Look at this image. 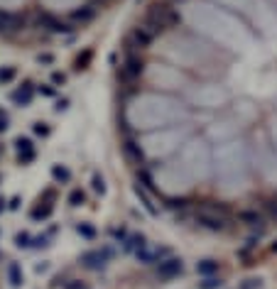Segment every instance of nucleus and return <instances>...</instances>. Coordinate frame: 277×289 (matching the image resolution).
I'll use <instances>...</instances> for the list:
<instances>
[{
	"instance_id": "f257e3e1",
	"label": "nucleus",
	"mask_w": 277,
	"mask_h": 289,
	"mask_svg": "<svg viewBox=\"0 0 277 289\" xmlns=\"http://www.w3.org/2000/svg\"><path fill=\"white\" fill-rule=\"evenodd\" d=\"M37 20H40L42 30H47V32H52V35H71V32H74V27H71L67 20H62V17H57V15H52V12H40Z\"/></svg>"
},
{
	"instance_id": "f03ea898",
	"label": "nucleus",
	"mask_w": 277,
	"mask_h": 289,
	"mask_svg": "<svg viewBox=\"0 0 277 289\" xmlns=\"http://www.w3.org/2000/svg\"><path fill=\"white\" fill-rule=\"evenodd\" d=\"M157 277L159 280H172V277H179L184 272V260L182 257H164L162 262H157Z\"/></svg>"
},
{
	"instance_id": "7ed1b4c3",
	"label": "nucleus",
	"mask_w": 277,
	"mask_h": 289,
	"mask_svg": "<svg viewBox=\"0 0 277 289\" xmlns=\"http://www.w3.org/2000/svg\"><path fill=\"white\" fill-rule=\"evenodd\" d=\"M111 257H113L111 248H103V250H88V253L81 255V265H83L86 270H101Z\"/></svg>"
},
{
	"instance_id": "20e7f679",
	"label": "nucleus",
	"mask_w": 277,
	"mask_h": 289,
	"mask_svg": "<svg viewBox=\"0 0 277 289\" xmlns=\"http://www.w3.org/2000/svg\"><path fill=\"white\" fill-rule=\"evenodd\" d=\"M35 83L32 81H22L12 93H10V101L15 103V106H20V108H27L30 103H32V98H35Z\"/></svg>"
},
{
	"instance_id": "39448f33",
	"label": "nucleus",
	"mask_w": 277,
	"mask_h": 289,
	"mask_svg": "<svg viewBox=\"0 0 277 289\" xmlns=\"http://www.w3.org/2000/svg\"><path fill=\"white\" fill-rule=\"evenodd\" d=\"M145 72V62L140 59V54H128L125 57V64L120 67V76L125 78V81H135L140 78Z\"/></svg>"
},
{
	"instance_id": "423d86ee",
	"label": "nucleus",
	"mask_w": 277,
	"mask_h": 289,
	"mask_svg": "<svg viewBox=\"0 0 277 289\" xmlns=\"http://www.w3.org/2000/svg\"><path fill=\"white\" fill-rule=\"evenodd\" d=\"M15 152H17V164H30L37 157V149L30 138H17L15 140Z\"/></svg>"
},
{
	"instance_id": "0eeeda50",
	"label": "nucleus",
	"mask_w": 277,
	"mask_h": 289,
	"mask_svg": "<svg viewBox=\"0 0 277 289\" xmlns=\"http://www.w3.org/2000/svg\"><path fill=\"white\" fill-rule=\"evenodd\" d=\"M197 223L201 228H206L211 233H218L226 228V216H218V214H211V211H199L197 214Z\"/></svg>"
},
{
	"instance_id": "6e6552de",
	"label": "nucleus",
	"mask_w": 277,
	"mask_h": 289,
	"mask_svg": "<svg viewBox=\"0 0 277 289\" xmlns=\"http://www.w3.org/2000/svg\"><path fill=\"white\" fill-rule=\"evenodd\" d=\"M22 17L15 12H0V35H12L22 30Z\"/></svg>"
},
{
	"instance_id": "1a4fd4ad",
	"label": "nucleus",
	"mask_w": 277,
	"mask_h": 289,
	"mask_svg": "<svg viewBox=\"0 0 277 289\" xmlns=\"http://www.w3.org/2000/svg\"><path fill=\"white\" fill-rule=\"evenodd\" d=\"M93 59H96V49H93V47H83V49L74 57V72L76 73L88 72L91 64H93Z\"/></svg>"
},
{
	"instance_id": "9d476101",
	"label": "nucleus",
	"mask_w": 277,
	"mask_h": 289,
	"mask_svg": "<svg viewBox=\"0 0 277 289\" xmlns=\"http://www.w3.org/2000/svg\"><path fill=\"white\" fill-rule=\"evenodd\" d=\"M155 30H147V25L145 27H135L133 32H130V42H135L140 49H145V47H150L152 44V39H155Z\"/></svg>"
},
{
	"instance_id": "9b49d317",
	"label": "nucleus",
	"mask_w": 277,
	"mask_h": 289,
	"mask_svg": "<svg viewBox=\"0 0 277 289\" xmlns=\"http://www.w3.org/2000/svg\"><path fill=\"white\" fill-rule=\"evenodd\" d=\"M52 214H54V204H35V206L30 209V218H32V220H37V223L49 220Z\"/></svg>"
},
{
	"instance_id": "f8f14e48",
	"label": "nucleus",
	"mask_w": 277,
	"mask_h": 289,
	"mask_svg": "<svg viewBox=\"0 0 277 289\" xmlns=\"http://www.w3.org/2000/svg\"><path fill=\"white\" fill-rule=\"evenodd\" d=\"M96 12H98V7H96V5H83L81 10H74V12H71V20H74V22L86 25V22H91V20L96 17Z\"/></svg>"
},
{
	"instance_id": "ddd939ff",
	"label": "nucleus",
	"mask_w": 277,
	"mask_h": 289,
	"mask_svg": "<svg viewBox=\"0 0 277 289\" xmlns=\"http://www.w3.org/2000/svg\"><path fill=\"white\" fill-rule=\"evenodd\" d=\"M7 282H10V287H22L25 285V272L17 262H7Z\"/></svg>"
},
{
	"instance_id": "4468645a",
	"label": "nucleus",
	"mask_w": 277,
	"mask_h": 289,
	"mask_svg": "<svg viewBox=\"0 0 277 289\" xmlns=\"http://www.w3.org/2000/svg\"><path fill=\"white\" fill-rule=\"evenodd\" d=\"M218 260H213V257H206V260H199L197 262V275H201V277H213L216 272H218Z\"/></svg>"
},
{
	"instance_id": "2eb2a0df",
	"label": "nucleus",
	"mask_w": 277,
	"mask_h": 289,
	"mask_svg": "<svg viewBox=\"0 0 277 289\" xmlns=\"http://www.w3.org/2000/svg\"><path fill=\"white\" fill-rule=\"evenodd\" d=\"M135 196L140 199V204L147 209L150 216H157V206H155V201L150 199V194H147V189H145L142 184H135Z\"/></svg>"
},
{
	"instance_id": "dca6fc26",
	"label": "nucleus",
	"mask_w": 277,
	"mask_h": 289,
	"mask_svg": "<svg viewBox=\"0 0 277 289\" xmlns=\"http://www.w3.org/2000/svg\"><path fill=\"white\" fill-rule=\"evenodd\" d=\"M74 230H76L83 240H96V238H98L96 225H93V223H88V220H79V223L74 225Z\"/></svg>"
},
{
	"instance_id": "f3484780",
	"label": "nucleus",
	"mask_w": 277,
	"mask_h": 289,
	"mask_svg": "<svg viewBox=\"0 0 277 289\" xmlns=\"http://www.w3.org/2000/svg\"><path fill=\"white\" fill-rule=\"evenodd\" d=\"M49 174H52V179H54L57 184H69L71 181V172L64 167V164H52Z\"/></svg>"
},
{
	"instance_id": "a211bd4d",
	"label": "nucleus",
	"mask_w": 277,
	"mask_h": 289,
	"mask_svg": "<svg viewBox=\"0 0 277 289\" xmlns=\"http://www.w3.org/2000/svg\"><path fill=\"white\" fill-rule=\"evenodd\" d=\"M238 220L245 223V225H258V223H263V214L258 209H245V211L238 214Z\"/></svg>"
},
{
	"instance_id": "6ab92c4d",
	"label": "nucleus",
	"mask_w": 277,
	"mask_h": 289,
	"mask_svg": "<svg viewBox=\"0 0 277 289\" xmlns=\"http://www.w3.org/2000/svg\"><path fill=\"white\" fill-rule=\"evenodd\" d=\"M145 245H147V238L138 233V235H130L128 240H125V250L128 253H140V250H145Z\"/></svg>"
},
{
	"instance_id": "aec40b11",
	"label": "nucleus",
	"mask_w": 277,
	"mask_h": 289,
	"mask_svg": "<svg viewBox=\"0 0 277 289\" xmlns=\"http://www.w3.org/2000/svg\"><path fill=\"white\" fill-rule=\"evenodd\" d=\"M15 78H17V67H12V64L0 67V86H7V83H12Z\"/></svg>"
},
{
	"instance_id": "412c9836",
	"label": "nucleus",
	"mask_w": 277,
	"mask_h": 289,
	"mask_svg": "<svg viewBox=\"0 0 277 289\" xmlns=\"http://www.w3.org/2000/svg\"><path fill=\"white\" fill-rule=\"evenodd\" d=\"M32 238H35V235H30L27 230L17 233V235H15V248H17V250H32Z\"/></svg>"
},
{
	"instance_id": "4be33fe9",
	"label": "nucleus",
	"mask_w": 277,
	"mask_h": 289,
	"mask_svg": "<svg viewBox=\"0 0 277 289\" xmlns=\"http://www.w3.org/2000/svg\"><path fill=\"white\" fill-rule=\"evenodd\" d=\"M201 211H211V214L226 216V214H228V206L221 204V201H204V204H201Z\"/></svg>"
},
{
	"instance_id": "5701e85b",
	"label": "nucleus",
	"mask_w": 277,
	"mask_h": 289,
	"mask_svg": "<svg viewBox=\"0 0 277 289\" xmlns=\"http://www.w3.org/2000/svg\"><path fill=\"white\" fill-rule=\"evenodd\" d=\"M86 204V191L83 189H74L69 194V206L71 209H79V206H83Z\"/></svg>"
},
{
	"instance_id": "b1692460",
	"label": "nucleus",
	"mask_w": 277,
	"mask_h": 289,
	"mask_svg": "<svg viewBox=\"0 0 277 289\" xmlns=\"http://www.w3.org/2000/svg\"><path fill=\"white\" fill-rule=\"evenodd\" d=\"M32 130H35V135H40V138H49L54 128H52L49 123H44V120H37V123L32 125Z\"/></svg>"
},
{
	"instance_id": "393cba45",
	"label": "nucleus",
	"mask_w": 277,
	"mask_h": 289,
	"mask_svg": "<svg viewBox=\"0 0 277 289\" xmlns=\"http://www.w3.org/2000/svg\"><path fill=\"white\" fill-rule=\"evenodd\" d=\"M91 186H93V191L96 194H106V179H103V174H93V179H91Z\"/></svg>"
},
{
	"instance_id": "a878e982",
	"label": "nucleus",
	"mask_w": 277,
	"mask_h": 289,
	"mask_svg": "<svg viewBox=\"0 0 277 289\" xmlns=\"http://www.w3.org/2000/svg\"><path fill=\"white\" fill-rule=\"evenodd\" d=\"M54 201H57V189H44L37 196V204H54Z\"/></svg>"
},
{
	"instance_id": "bb28decb",
	"label": "nucleus",
	"mask_w": 277,
	"mask_h": 289,
	"mask_svg": "<svg viewBox=\"0 0 277 289\" xmlns=\"http://www.w3.org/2000/svg\"><path fill=\"white\" fill-rule=\"evenodd\" d=\"M123 149H125V154L128 157H135V159H142V152H140V147L133 140H125V144H123Z\"/></svg>"
},
{
	"instance_id": "cd10ccee",
	"label": "nucleus",
	"mask_w": 277,
	"mask_h": 289,
	"mask_svg": "<svg viewBox=\"0 0 277 289\" xmlns=\"http://www.w3.org/2000/svg\"><path fill=\"white\" fill-rule=\"evenodd\" d=\"M221 285H223V282H221L218 277H204V280L199 282V289H218Z\"/></svg>"
},
{
	"instance_id": "c85d7f7f",
	"label": "nucleus",
	"mask_w": 277,
	"mask_h": 289,
	"mask_svg": "<svg viewBox=\"0 0 277 289\" xmlns=\"http://www.w3.org/2000/svg\"><path fill=\"white\" fill-rule=\"evenodd\" d=\"M42 96H47V98H54L57 96V86L54 83H40V88H37Z\"/></svg>"
},
{
	"instance_id": "c756f323",
	"label": "nucleus",
	"mask_w": 277,
	"mask_h": 289,
	"mask_svg": "<svg viewBox=\"0 0 277 289\" xmlns=\"http://www.w3.org/2000/svg\"><path fill=\"white\" fill-rule=\"evenodd\" d=\"M37 64H40V67H49V64H54V54H49V52L37 54Z\"/></svg>"
},
{
	"instance_id": "7c9ffc66",
	"label": "nucleus",
	"mask_w": 277,
	"mask_h": 289,
	"mask_svg": "<svg viewBox=\"0 0 277 289\" xmlns=\"http://www.w3.org/2000/svg\"><path fill=\"white\" fill-rule=\"evenodd\" d=\"M164 204H167V209L177 211V209H184V206H187V199H167Z\"/></svg>"
},
{
	"instance_id": "2f4dec72",
	"label": "nucleus",
	"mask_w": 277,
	"mask_h": 289,
	"mask_svg": "<svg viewBox=\"0 0 277 289\" xmlns=\"http://www.w3.org/2000/svg\"><path fill=\"white\" fill-rule=\"evenodd\" d=\"M111 235H113L118 243H125V240H128V230H125V228H111Z\"/></svg>"
},
{
	"instance_id": "473e14b6",
	"label": "nucleus",
	"mask_w": 277,
	"mask_h": 289,
	"mask_svg": "<svg viewBox=\"0 0 277 289\" xmlns=\"http://www.w3.org/2000/svg\"><path fill=\"white\" fill-rule=\"evenodd\" d=\"M52 83L59 88V86H64L67 83V73L64 72H52Z\"/></svg>"
},
{
	"instance_id": "72a5a7b5",
	"label": "nucleus",
	"mask_w": 277,
	"mask_h": 289,
	"mask_svg": "<svg viewBox=\"0 0 277 289\" xmlns=\"http://www.w3.org/2000/svg\"><path fill=\"white\" fill-rule=\"evenodd\" d=\"M20 206H22V199H20V196L7 199V211H20Z\"/></svg>"
},
{
	"instance_id": "f704fd0d",
	"label": "nucleus",
	"mask_w": 277,
	"mask_h": 289,
	"mask_svg": "<svg viewBox=\"0 0 277 289\" xmlns=\"http://www.w3.org/2000/svg\"><path fill=\"white\" fill-rule=\"evenodd\" d=\"M260 282L263 280H245V282H240L238 289H260Z\"/></svg>"
},
{
	"instance_id": "c9c22d12",
	"label": "nucleus",
	"mask_w": 277,
	"mask_h": 289,
	"mask_svg": "<svg viewBox=\"0 0 277 289\" xmlns=\"http://www.w3.org/2000/svg\"><path fill=\"white\" fill-rule=\"evenodd\" d=\"M67 108H69V98H59V101L54 103V110H57V113H64Z\"/></svg>"
},
{
	"instance_id": "e433bc0d",
	"label": "nucleus",
	"mask_w": 277,
	"mask_h": 289,
	"mask_svg": "<svg viewBox=\"0 0 277 289\" xmlns=\"http://www.w3.org/2000/svg\"><path fill=\"white\" fill-rule=\"evenodd\" d=\"M64 289H86V285H81L79 280H71V282H67V285H64Z\"/></svg>"
},
{
	"instance_id": "4c0bfd02",
	"label": "nucleus",
	"mask_w": 277,
	"mask_h": 289,
	"mask_svg": "<svg viewBox=\"0 0 277 289\" xmlns=\"http://www.w3.org/2000/svg\"><path fill=\"white\" fill-rule=\"evenodd\" d=\"M10 128V118L7 115H0V133H5Z\"/></svg>"
},
{
	"instance_id": "58836bf2",
	"label": "nucleus",
	"mask_w": 277,
	"mask_h": 289,
	"mask_svg": "<svg viewBox=\"0 0 277 289\" xmlns=\"http://www.w3.org/2000/svg\"><path fill=\"white\" fill-rule=\"evenodd\" d=\"M47 267H49V265H47V262H42V265H37L35 270H37V275H42V272H47Z\"/></svg>"
},
{
	"instance_id": "ea45409f",
	"label": "nucleus",
	"mask_w": 277,
	"mask_h": 289,
	"mask_svg": "<svg viewBox=\"0 0 277 289\" xmlns=\"http://www.w3.org/2000/svg\"><path fill=\"white\" fill-rule=\"evenodd\" d=\"M2 211H7V199H5V196H0V214H2Z\"/></svg>"
},
{
	"instance_id": "a19ab883",
	"label": "nucleus",
	"mask_w": 277,
	"mask_h": 289,
	"mask_svg": "<svg viewBox=\"0 0 277 289\" xmlns=\"http://www.w3.org/2000/svg\"><path fill=\"white\" fill-rule=\"evenodd\" d=\"M270 250H273V253H277V240L273 243V245H270Z\"/></svg>"
},
{
	"instance_id": "79ce46f5",
	"label": "nucleus",
	"mask_w": 277,
	"mask_h": 289,
	"mask_svg": "<svg viewBox=\"0 0 277 289\" xmlns=\"http://www.w3.org/2000/svg\"><path fill=\"white\" fill-rule=\"evenodd\" d=\"M0 184H2V174H0Z\"/></svg>"
},
{
	"instance_id": "37998d69",
	"label": "nucleus",
	"mask_w": 277,
	"mask_h": 289,
	"mask_svg": "<svg viewBox=\"0 0 277 289\" xmlns=\"http://www.w3.org/2000/svg\"><path fill=\"white\" fill-rule=\"evenodd\" d=\"M0 152H2V144H0Z\"/></svg>"
}]
</instances>
